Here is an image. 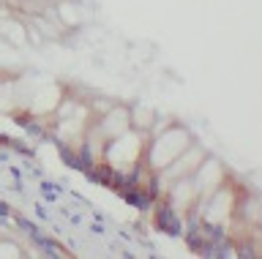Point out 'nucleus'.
Returning a JSON list of instances; mask_svg holds the SVG:
<instances>
[{
    "label": "nucleus",
    "mask_w": 262,
    "mask_h": 259,
    "mask_svg": "<svg viewBox=\"0 0 262 259\" xmlns=\"http://www.w3.org/2000/svg\"><path fill=\"white\" fill-rule=\"evenodd\" d=\"M191 142H194V134L188 131L186 126L169 123L167 128H164V131L147 136L142 161L153 169V172H159V169H164L175 156H180V153H183Z\"/></svg>",
    "instance_id": "nucleus-1"
},
{
    "label": "nucleus",
    "mask_w": 262,
    "mask_h": 259,
    "mask_svg": "<svg viewBox=\"0 0 262 259\" xmlns=\"http://www.w3.org/2000/svg\"><path fill=\"white\" fill-rule=\"evenodd\" d=\"M96 128H98V134L104 136V142H110V139H115V136L126 134L131 128V123H128V107L123 101H118L104 117L96 120Z\"/></svg>",
    "instance_id": "nucleus-2"
},
{
    "label": "nucleus",
    "mask_w": 262,
    "mask_h": 259,
    "mask_svg": "<svg viewBox=\"0 0 262 259\" xmlns=\"http://www.w3.org/2000/svg\"><path fill=\"white\" fill-rule=\"evenodd\" d=\"M153 226L169 238H183V216L175 207H169L164 199L153 205Z\"/></svg>",
    "instance_id": "nucleus-3"
},
{
    "label": "nucleus",
    "mask_w": 262,
    "mask_h": 259,
    "mask_svg": "<svg viewBox=\"0 0 262 259\" xmlns=\"http://www.w3.org/2000/svg\"><path fill=\"white\" fill-rule=\"evenodd\" d=\"M153 120H156V112L153 109H145V107H128V123L134 131L139 134H150V126H153Z\"/></svg>",
    "instance_id": "nucleus-4"
},
{
    "label": "nucleus",
    "mask_w": 262,
    "mask_h": 259,
    "mask_svg": "<svg viewBox=\"0 0 262 259\" xmlns=\"http://www.w3.org/2000/svg\"><path fill=\"white\" fill-rule=\"evenodd\" d=\"M38 191H41V197H44L47 205H57L60 197H63V185L47 180V177H41V180H38Z\"/></svg>",
    "instance_id": "nucleus-5"
},
{
    "label": "nucleus",
    "mask_w": 262,
    "mask_h": 259,
    "mask_svg": "<svg viewBox=\"0 0 262 259\" xmlns=\"http://www.w3.org/2000/svg\"><path fill=\"white\" fill-rule=\"evenodd\" d=\"M11 224H14L16 229H19V232L25 234V238H33V234H36V232L41 229L38 224H33L30 218H25V216H14V221H11Z\"/></svg>",
    "instance_id": "nucleus-6"
},
{
    "label": "nucleus",
    "mask_w": 262,
    "mask_h": 259,
    "mask_svg": "<svg viewBox=\"0 0 262 259\" xmlns=\"http://www.w3.org/2000/svg\"><path fill=\"white\" fill-rule=\"evenodd\" d=\"M0 256H22V248L11 240H0Z\"/></svg>",
    "instance_id": "nucleus-7"
},
{
    "label": "nucleus",
    "mask_w": 262,
    "mask_h": 259,
    "mask_svg": "<svg viewBox=\"0 0 262 259\" xmlns=\"http://www.w3.org/2000/svg\"><path fill=\"white\" fill-rule=\"evenodd\" d=\"M33 210H36V216H38V221H41V224L52 221V213H49V210L41 205V202H36V205H33Z\"/></svg>",
    "instance_id": "nucleus-8"
},
{
    "label": "nucleus",
    "mask_w": 262,
    "mask_h": 259,
    "mask_svg": "<svg viewBox=\"0 0 262 259\" xmlns=\"http://www.w3.org/2000/svg\"><path fill=\"white\" fill-rule=\"evenodd\" d=\"M11 218H14V210L8 207L6 199H0V221H11Z\"/></svg>",
    "instance_id": "nucleus-9"
}]
</instances>
